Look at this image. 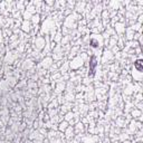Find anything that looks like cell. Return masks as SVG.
I'll return each instance as SVG.
<instances>
[{
  "instance_id": "obj_1",
  "label": "cell",
  "mask_w": 143,
  "mask_h": 143,
  "mask_svg": "<svg viewBox=\"0 0 143 143\" xmlns=\"http://www.w3.org/2000/svg\"><path fill=\"white\" fill-rule=\"evenodd\" d=\"M97 66V61H96V58L92 57L91 60H89V72H88V75L89 76H93V75L95 74V68H96Z\"/></svg>"
},
{
  "instance_id": "obj_2",
  "label": "cell",
  "mask_w": 143,
  "mask_h": 143,
  "mask_svg": "<svg viewBox=\"0 0 143 143\" xmlns=\"http://www.w3.org/2000/svg\"><path fill=\"white\" fill-rule=\"evenodd\" d=\"M134 67H135L139 72H142L143 71V60L142 59H138L135 63H134Z\"/></svg>"
},
{
  "instance_id": "obj_3",
  "label": "cell",
  "mask_w": 143,
  "mask_h": 143,
  "mask_svg": "<svg viewBox=\"0 0 143 143\" xmlns=\"http://www.w3.org/2000/svg\"><path fill=\"white\" fill-rule=\"evenodd\" d=\"M89 44H91V46L93 47V48H96V47L99 46V41H97L96 39H92L91 43H89Z\"/></svg>"
}]
</instances>
